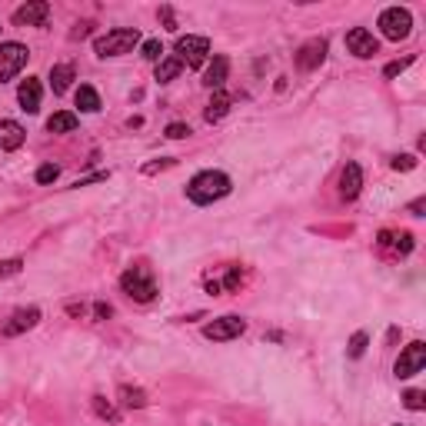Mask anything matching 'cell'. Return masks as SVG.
Masks as SVG:
<instances>
[{
	"instance_id": "obj_10",
	"label": "cell",
	"mask_w": 426,
	"mask_h": 426,
	"mask_svg": "<svg viewBox=\"0 0 426 426\" xmlns=\"http://www.w3.org/2000/svg\"><path fill=\"white\" fill-rule=\"evenodd\" d=\"M323 60H327V40H307L296 50V67L300 71H317Z\"/></svg>"
},
{
	"instance_id": "obj_17",
	"label": "cell",
	"mask_w": 426,
	"mask_h": 426,
	"mask_svg": "<svg viewBox=\"0 0 426 426\" xmlns=\"http://www.w3.org/2000/svg\"><path fill=\"white\" fill-rule=\"evenodd\" d=\"M71 80H73V67H71V63H57V67H50V87H54V94H67V90H71Z\"/></svg>"
},
{
	"instance_id": "obj_6",
	"label": "cell",
	"mask_w": 426,
	"mask_h": 426,
	"mask_svg": "<svg viewBox=\"0 0 426 426\" xmlns=\"http://www.w3.org/2000/svg\"><path fill=\"white\" fill-rule=\"evenodd\" d=\"M210 54V40L207 37H180L177 40V60L180 63H187V67H203V60Z\"/></svg>"
},
{
	"instance_id": "obj_4",
	"label": "cell",
	"mask_w": 426,
	"mask_h": 426,
	"mask_svg": "<svg viewBox=\"0 0 426 426\" xmlns=\"http://www.w3.org/2000/svg\"><path fill=\"white\" fill-rule=\"evenodd\" d=\"M410 27H413V17H410L406 7H387L379 13V30H383L387 40H406Z\"/></svg>"
},
{
	"instance_id": "obj_3",
	"label": "cell",
	"mask_w": 426,
	"mask_h": 426,
	"mask_svg": "<svg viewBox=\"0 0 426 426\" xmlns=\"http://www.w3.org/2000/svg\"><path fill=\"white\" fill-rule=\"evenodd\" d=\"M120 286H123V293L130 296V300H137V303H150L157 296V280L147 267H130V270L120 276Z\"/></svg>"
},
{
	"instance_id": "obj_29",
	"label": "cell",
	"mask_w": 426,
	"mask_h": 426,
	"mask_svg": "<svg viewBox=\"0 0 426 426\" xmlns=\"http://www.w3.org/2000/svg\"><path fill=\"white\" fill-rule=\"evenodd\" d=\"M403 403H406V410H423L426 400H423V393L420 390H410L406 396H403Z\"/></svg>"
},
{
	"instance_id": "obj_12",
	"label": "cell",
	"mask_w": 426,
	"mask_h": 426,
	"mask_svg": "<svg viewBox=\"0 0 426 426\" xmlns=\"http://www.w3.org/2000/svg\"><path fill=\"white\" fill-rule=\"evenodd\" d=\"M37 323H40V310L30 307V310H17L7 323H4V336H17V333H24V330H34Z\"/></svg>"
},
{
	"instance_id": "obj_30",
	"label": "cell",
	"mask_w": 426,
	"mask_h": 426,
	"mask_svg": "<svg viewBox=\"0 0 426 426\" xmlns=\"http://www.w3.org/2000/svg\"><path fill=\"white\" fill-rule=\"evenodd\" d=\"M410 63H413V57H406V60H393V63H387V67H383V77H396V73L406 71Z\"/></svg>"
},
{
	"instance_id": "obj_13",
	"label": "cell",
	"mask_w": 426,
	"mask_h": 426,
	"mask_svg": "<svg viewBox=\"0 0 426 426\" xmlns=\"http://www.w3.org/2000/svg\"><path fill=\"white\" fill-rule=\"evenodd\" d=\"M360 187H363V170H360V164H346L343 174H340V197L343 200H356L360 197Z\"/></svg>"
},
{
	"instance_id": "obj_7",
	"label": "cell",
	"mask_w": 426,
	"mask_h": 426,
	"mask_svg": "<svg viewBox=\"0 0 426 426\" xmlns=\"http://www.w3.org/2000/svg\"><path fill=\"white\" fill-rule=\"evenodd\" d=\"M426 367V343L423 340H413V343L406 346L400 353V360H396V377L406 379V377H413V373H420V370Z\"/></svg>"
},
{
	"instance_id": "obj_14",
	"label": "cell",
	"mask_w": 426,
	"mask_h": 426,
	"mask_svg": "<svg viewBox=\"0 0 426 426\" xmlns=\"http://www.w3.org/2000/svg\"><path fill=\"white\" fill-rule=\"evenodd\" d=\"M27 130L17 120H0V150H17L24 143Z\"/></svg>"
},
{
	"instance_id": "obj_25",
	"label": "cell",
	"mask_w": 426,
	"mask_h": 426,
	"mask_svg": "<svg viewBox=\"0 0 426 426\" xmlns=\"http://www.w3.org/2000/svg\"><path fill=\"white\" fill-rule=\"evenodd\" d=\"M94 410L104 416V420H110V423H117V420H120V413L110 406V403H104V396H94Z\"/></svg>"
},
{
	"instance_id": "obj_22",
	"label": "cell",
	"mask_w": 426,
	"mask_h": 426,
	"mask_svg": "<svg viewBox=\"0 0 426 426\" xmlns=\"http://www.w3.org/2000/svg\"><path fill=\"white\" fill-rule=\"evenodd\" d=\"M77 107H80L83 114H97L100 110V97H97L94 87H80L77 90Z\"/></svg>"
},
{
	"instance_id": "obj_33",
	"label": "cell",
	"mask_w": 426,
	"mask_h": 426,
	"mask_svg": "<svg viewBox=\"0 0 426 426\" xmlns=\"http://www.w3.org/2000/svg\"><path fill=\"white\" fill-rule=\"evenodd\" d=\"M160 17H164L166 30H177V20H174V11H170V7H164V11H160Z\"/></svg>"
},
{
	"instance_id": "obj_26",
	"label": "cell",
	"mask_w": 426,
	"mask_h": 426,
	"mask_svg": "<svg viewBox=\"0 0 426 426\" xmlns=\"http://www.w3.org/2000/svg\"><path fill=\"white\" fill-rule=\"evenodd\" d=\"M57 177H60V166L57 164H44L40 170H37V183H54Z\"/></svg>"
},
{
	"instance_id": "obj_34",
	"label": "cell",
	"mask_w": 426,
	"mask_h": 426,
	"mask_svg": "<svg viewBox=\"0 0 426 426\" xmlns=\"http://www.w3.org/2000/svg\"><path fill=\"white\" fill-rule=\"evenodd\" d=\"M174 164V160H160V164H150L147 166V174H157V170H164V166H170Z\"/></svg>"
},
{
	"instance_id": "obj_32",
	"label": "cell",
	"mask_w": 426,
	"mask_h": 426,
	"mask_svg": "<svg viewBox=\"0 0 426 426\" xmlns=\"http://www.w3.org/2000/svg\"><path fill=\"white\" fill-rule=\"evenodd\" d=\"M187 133H190V127H183V123H170V127H166V137H170V140H183Z\"/></svg>"
},
{
	"instance_id": "obj_21",
	"label": "cell",
	"mask_w": 426,
	"mask_h": 426,
	"mask_svg": "<svg viewBox=\"0 0 426 426\" xmlns=\"http://www.w3.org/2000/svg\"><path fill=\"white\" fill-rule=\"evenodd\" d=\"M379 247H396L400 253L413 250V237L410 233H379Z\"/></svg>"
},
{
	"instance_id": "obj_2",
	"label": "cell",
	"mask_w": 426,
	"mask_h": 426,
	"mask_svg": "<svg viewBox=\"0 0 426 426\" xmlns=\"http://www.w3.org/2000/svg\"><path fill=\"white\" fill-rule=\"evenodd\" d=\"M140 44V34L133 27H120V30H107L104 37L94 40V54L97 57H120V54H130Z\"/></svg>"
},
{
	"instance_id": "obj_19",
	"label": "cell",
	"mask_w": 426,
	"mask_h": 426,
	"mask_svg": "<svg viewBox=\"0 0 426 426\" xmlns=\"http://www.w3.org/2000/svg\"><path fill=\"white\" fill-rule=\"evenodd\" d=\"M226 110H230V97H226L224 90H217V94H213V100L207 104V114H203V117L210 120V123H217V120L226 117Z\"/></svg>"
},
{
	"instance_id": "obj_27",
	"label": "cell",
	"mask_w": 426,
	"mask_h": 426,
	"mask_svg": "<svg viewBox=\"0 0 426 426\" xmlns=\"http://www.w3.org/2000/svg\"><path fill=\"white\" fill-rule=\"evenodd\" d=\"M363 353H367V333H353V340H350V356L360 360Z\"/></svg>"
},
{
	"instance_id": "obj_31",
	"label": "cell",
	"mask_w": 426,
	"mask_h": 426,
	"mask_svg": "<svg viewBox=\"0 0 426 426\" xmlns=\"http://www.w3.org/2000/svg\"><path fill=\"white\" fill-rule=\"evenodd\" d=\"M416 166V157L413 154H403V157H396L393 160V170H413Z\"/></svg>"
},
{
	"instance_id": "obj_15",
	"label": "cell",
	"mask_w": 426,
	"mask_h": 426,
	"mask_svg": "<svg viewBox=\"0 0 426 426\" xmlns=\"http://www.w3.org/2000/svg\"><path fill=\"white\" fill-rule=\"evenodd\" d=\"M17 100H20V107H24L27 114H37L40 110V80L37 77H27L20 83V90H17Z\"/></svg>"
},
{
	"instance_id": "obj_5",
	"label": "cell",
	"mask_w": 426,
	"mask_h": 426,
	"mask_svg": "<svg viewBox=\"0 0 426 426\" xmlns=\"http://www.w3.org/2000/svg\"><path fill=\"white\" fill-rule=\"evenodd\" d=\"M27 57H30V50L24 47V44H17V40H11V44H4L0 47V83L13 80L17 73L27 67Z\"/></svg>"
},
{
	"instance_id": "obj_1",
	"label": "cell",
	"mask_w": 426,
	"mask_h": 426,
	"mask_svg": "<svg viewBox=\"0 0 426 426\" xmlns=\"http://www.w3.org/2000/svg\"><path fill=\"white\" fill-rule=\"evenodd\" d=\"M230 177L226 174H220V170H203V174H197V177L187 183V197L193 203H200V207H207V203L213 200H224L226 193H230Z\"/></svg>"
},
{
	"instance_id": "obj_23",
	"label": "cell",
	"mask_w": 426,
	"mask_h": 426,
	"mask_svg": "<svg viewBox=\"0 0 426 426\" xmlns=\"http://www.w3.org/2000/svg\"><path fill=\"white\" fill-rule=\"evenodd\" d=\"M120 403L130 406V410H143L147 406V393L137 390V387H120Z\"/></svg>"
},
{
	"instance_id": "obj_8",
	"label": "cell",
	"mask_w": 426,
	"mask_h": 426,
	"mask_svg": "<svg viewBox=\"0 0 426 426\" xmlns=\"http://www.w3.org/2000/svg\"><path fill=\"white\" fill-rule=\"evenodd\" d=\"M346 50L360 60H370L373 54H379V40L370 34L367 27H353V30L346 34Z\"/></svg>"
},
{
	"instance_id": "obj_11",
	"label": "cell",
	"mask_w": 426,
	"mask_h": 426,
	"mask_svg": "<svg viewBox=\"0 0 426 426\" xmlns=\"http://www.w3.org/2000/svg\"><path fill=\"white\" fill-rule=\"evenodd\" d=\"M50 7L44 0H34V4H24L20 11H13V24L17 27H44L47 24Z\"/></svg>"
},
{
	"instance_id": "obj_9",
	"label": "cell",
	"mask_w": 426,
	"mask_h": 426,
	"mask_svg": "<svg viewBox=\"0 0 426 426\" xmlns=\"http://www.w3.org/2000/svg\"><path fill=\"white\" fill-rule=\"evenodd\" d=\"M247 330V320H240V317H220V320H213V323H207L203 327V336L207 340H233V336H240V333Z\"/></svg>"
},
{
	"instance_id": "obj_18",
	"label": "cell",
	"mask_w": 426,
	"mask_h": 426,
	"mask_svg": "<svg viewBox=\"0 0 426 426\" xmlns=\"http://www.w3.org/2000/svg\"><path fill=\"white\" fill-rule=\"evenodd\" d=\"M47 130L50 133H71V130H77V114H71V110H60V114H54V117L47 120Z\"/></svg>"
},
{
	"instance_id": "obj_20",
	"label": "cell",
	"mask_w": 426,
	"mask_h": 426,
	"mask_svg": "<svg viewBox=\"0 0 426 426\" xmlns=\"http://www.w3.org/2000/svg\"><path fill=\"white\" fill-rule=\"evenodd\" d=\"M180 71H183V63H180L177 57H164L160 63H157V80H160V83H170L174 77H180Z\"/></svg>"
},
{
	"instance_id": "obj_16",
	"label": "cell",
	"mask_w": 426,
	"mask_h": 426,
	"mask_svg": "<svg viewBox=\"0 0 426 426\" xmlns=\"http://www.w3.org/2000/svg\"><path fill=\"white\" fill-rule=\"evenodd\" d=\"M226 71H230L226 57H213V63L207 67V73H203V83H207L210 90H220V87L226 83Z\"/></svg>"
},
{
	"instance_id": "obj_24",
	"label": "cell",
	"mask_w": 426,
	"mask_h": 426,
	"mask_svg": "<svg viewBox=\"0 0 426 426\" xmlns=\"http://www.w3.org/2000/svg\"><path fill=\"white\" fill-rule=\"evenodd\" d=\"M143 57L147 60H157V63H160V60H164V44H160V40H143Z\"/></svg>"
},
{
	"instance_id": "obj_28",
	"label": "cell",
	"mask_w": 426,
	"mask_h": 426,
	"mask_svg": "<svg viewBox=\"0 0 426 426\" xmlns=\"http://www.w3.org/2000/svg\"><path fill=\"white\" fill-rule=\"evenodd\" d=\"M20 270H24V260H17V257L13 260H0V280L4 276H17Z\"/></svg>"
}]
</instances>
